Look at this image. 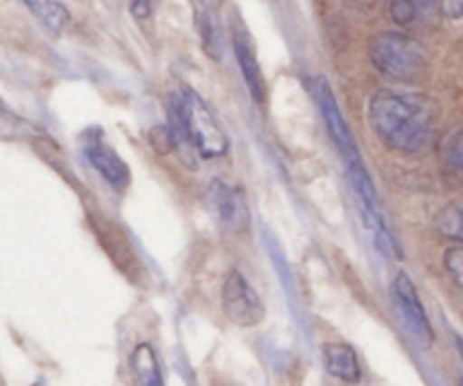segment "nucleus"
<instances>
[{
    "instance_id": "1",
    "label": "nucleus",
    "mask_w": 463,
    "mask_h": 386,
    "mask_svg": "<svg viewBox=\"0 0 463 386\" xmlns=\"http://www.w3.org/2000/svg\"><path fill=\"white\" fill-rule=\"evenodd\" d=\"M369 125L387 147L402 154H419L432 145L437 113L423 95L378 90L369 102Z\"/></svg>"
},
{
    "instance_id": "2",
    "label": "nucleus",
    "mask_w": 463,
    "mask_h": 386,
    "mask_svg": "<svg viewBox=\"0 0 463 386\" xmlns=\"http://www.w3.org/2000/svg\"><path fill=\"white\" fill-rule=\"evenodd\" d=\"M172 120L184 129L194 152L203 158L224 156L229 152V138L213 116L211 107L193 89H184L172 107Z\"/></svg>"
},
{
    "instance_id": "3",
    "label": "nucleus",
    "mask_w": 463,
    "mask_h": 386,
    "mask_svg": "<svg viewBox=\"0 0 463 386\" xmlns=\"http://www.w3.org/2000/svg\"><path fill=\"white\" fill-rule=\"evenodd\" d=\"M371 61L383 75L396 81H414L428 68L423 45L402 32H383L371 41Z\"/></svg>"
},
{
    "instance_id": "4",
    "label": "nucleus",
    "mask_w": 463,
    "mask_h": 386,
    "mask_svg": "<svg viewBox=\"0 0 463 386\" xmlns=\"http://www.w3.org/2000/svg\"><path fill=\"white\" fill-rule=\"evenodd\" d=\"M312 90H315L321 118H324L326 127H328L330 131V138L335 140L339 154H342L344 161H346V172L364 170V161H362L360 152H357V145L355 140H353V134L351 129H348L346 120H344L342 108H339L337 99H335L330 84L324 80V77H317L315 84H312Z\"/></svg>"
},
{
    "instance_id": "5",
    "label": "nucleus",
    "mask_w": 463,
    "mask_h": 386,
    "mask_svg": "<svg viewBox=\"0 0 463 386\" xmlns=\"http://www.w3.org/2000/svg\"><path fill=\"white\" fill-rule=\"evenodd\" d=\"M222 307L226 319L238 328H253L265 319V306L256 289L247 283L240 271H231L222 287Z\"/></svg>"
},
{
    "instance_id": "6",
    "label": "nucleus",
    "mask_w": 463,
    "mask_h": 386,
    "mask_svg": "<svg viewBox=\"0 0 463 386\" xmlns=\"http://www.w3.org/2000/svg\"><path fill=\"white\" fill-rule=\"evenodd\" d=\"M392 298L393 303H396L401 316L405 319L410 333L414 334V339L419 342V346L420 348L432 346L434 344L432 324H430L428 312H425L423 303H420L414 283H411V278L405 274V271H401V274L393 278Z\"/></svg>"
},
{
    "instance_id": "7",
    "label": "nucleus",
    "mask_w": 463,
    "mask_h": 386,
    "mask_svg": "<svg viewBox=\"0 0 463 386\" xmlns=\"http://www.w3.org/2000/svg\"><path fill=\"white\" fill-rule=\"evenodd\" d=\"M81 152H84L86 161L99 172L104 181L113 185L116 190H125L129 185V167L116 154L111 145L104 143L99 131H86L81 136Z\"/></svg>"
},
{
    "instance_id": "8",
    "label": "nucleus",
    "mask_w": 463,
    "mask_h": 386,
    "mask_svg": "<svg viewBox=\"0 0 463 386\" xmlns=\"http://www.w3.org/2000/svg\"><path fill=\"white\" fill-rule=\"evenodd\" d=\"M211 202L215 208V215L220 224L229 231H242L249 221L247 202L244 194L233 185L224 181H213L211 184Z\"/></svg>"
},
{
    "instance_id": "9",
    "label": "nucleus",
    "mask_w": 463,
    "mask_h": 386,
    "mask_svg": "<svg viewBox=\"0 0 463 386\" xmlns=\"http://www.w3.org/2000/svg\"><path fill=\"white\" fill-rule=\"evenodd\" d=\"M233 52L235 59H238L240 71H242L244 84H247L249 93H251V98L256 99L258 104H262L267 95L265 77H262L260 63H258L256 50H253L251 43V36H249V32L244 30L242 25L233 30Z\"/></svg>"
},
{
    "instance_id": "10",
    "label": "nucleus",
    "mask_w": 463,
    "mask_h": 386,
    "mask_svg": "<svg viewBox=\"0 0 463 386\" xmlns=\"http://www.w3.org/2000/svg\"><path fill=\"white\" fill-rule=\"evenodd\" d=\"M324 366L333 378L344 380L348 384H357L362 380L360 360L348 344H326Z\"/></svg>"
},
{
    "instance_id": "11",
    "label": "nucleus",
    "mask_w": 463,
    "mask_h": 386,
    "mask_svg": "<svg viewBox=\"0 0 463 386\" xmlns=\"http://www.w3.org/2000/svg\"><path fill=\"white\" fill-rule=\"evenodd\" d=\"M23 3L50 34H61L71 23V12L61 0H23Z\"/></svg>"
},
{
    "instance_id": "12",
    "label": "nucleus",
    "mask_w": 463,
    "mask_h": 386,
    "mask_svg": "<svg viewBox=\"0 0 463 386\" xmlns=\"http://www.w3.org/2000/svg\"><path fill=\"white\" fill-rule=\"evenodd\" d=\"M131 369H134L136 386H165L163 384L161 366L156 353L149 344H138L131 353Z\"/></svg>"
},
{
    "instance_id": "13",
    "label": "nucleus",
    "mask_w": 463,
    "mask_h": 386,
    "mask_svg": "<svg viewBox=\"0 0 463 386\" xmlns=\"http://www.w3.org/2000/svg\"><path fill=\"white\" fill-rule=\"evenodd\" d=\"M437 7H441V0H392V18L398 25H410Z\"/></svg>"
},
{
    "instance_id": "14",
    "label": "nucleus",
    "mask_w": 463,
    "mask_h": 386,
    "mask_svg": "<svg viewBox=\"0 0 463 386\" xmlns=\"http://www.w3.org/2000/svg\"><path fill=\"white\" fill-rule=\"evenodd\" d=\"M437 231L443 238L457 240L463 244V203H455V206H448L439 212Z\"/></svg>"
},
{
    "instance_id": "15",
    "label": "nucleus",
    "mask_w": 463,
    "mask_h": 386,
    "mask_svg": "<svg viewBox=\"0 0 463 386\" xmlns=\"http://www.w3.org/2000/svg\"><path fill=\"white\" fill-rule=\"evenodd\" d=\"M443 158H446V165L463 179V129L455 131L448 138L446 149H443Z\"/></svg>"
},
{
    "instance_id": "16",
    "label": "nucleus",
    "mask_w": 463,
    "mask_h": 386,
    "mask_svg": "<svg viewBox=\"0 0 463 386\" xmlns=\"http://www.w3.org/2000/svg\"><path fill=\"white\" fill-rule=\"evenodd\" d=\"M149 145L154 147V152L156 154H170L172 149L176 147V138H175V131H172V127H165V125H156L149 129Z\"/></svg>"
},
{
    "instance_id": "17",
    "label": "nucleus",
    "mask_w": 463,
    "mask_h": 386,
    "mask_svg": "<svg viewBox=\"0 0 463 386\" xmlns=\"http://www.w3.org/2000/svg\"><path fill=\"white\" fill-rule=\"evenodd\" d=\"M446 269L457 285L463 289V247H452L446 251Z\"/></svg>"
},
{
    "instance_id": "18",
    "label": "nucleus",
    "mask_w": 463,
    "mask_h": 386,
    "mask_svg": "<svg viewBox=\"0 0 463 386\" xmlns=\"http://www.w3.org/2000/svg\"><path fill=\"white\" fill-rule=\"evenodd\" d=\"M127 3H129V12L138 21H145L152 14V0H127Z\"/></svg>"
},
{
    "instance_id": "19",
    "label": "nucleus",
    "mask_w": 463,
    "mask_h": 386,
    "mask_svg": "<svg viewBox=\"0 0 463 386\" xmlns=\"http://www.w3.org/2000/svg\"><path fill=\"white\" fill-rule=\"evenodd\" d=\"M441 7L448 18H455L457 21V18L463 16V0H441Z\"/></svg>"
},
{
    "instance_id": "20",
    "label": "nucleus",
    "mask_w": 463,
    "mask_h": 386,
    "mask_svg": "<svg viewBox=\"0 0 463 386\" xmlns=\"http://www.w3.org/2000/svg\"><path fill=\"white\" fill-rule=\"evenodd\" d=\"M457 348H459L461 355H463V339L461 337H457Z\"/></svg>"
}]
</instances>
